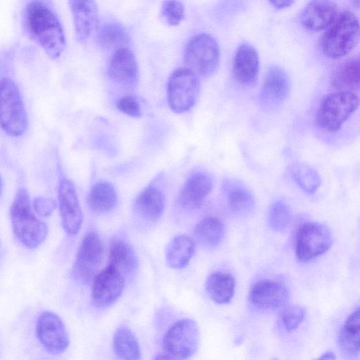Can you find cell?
Returning a JSON list of instances; mask_svg holds the SVG:
<instances>
[{"label": "cell", "instance_id": "12", "mask_svg": "<svg viewBox=\"0 0 360 360\" xmlns=\"http://www.w3.org/2000/svg\"><path fill=\"white\" fill-rule=\"evenodd\" d=\"M125 281L124 275L110 266L99 272L91 288L94 305L104 309L114 304L122 294Z\"/></svg>", "mask_w": 360, "mask_h": 360}, {"label": "cell", "instance_id": "30", "mask_svg": "<svg viewBox=\"0 0 360 360\" xmlns=\"http://www.w3.org/2000/svg\"><path fill=\"white\" fill-rule=\"evenodd\" d=\"M129 35L126 30L120 24L108 22L101 26L98 32L99 44L106 49H115V51L127 47Z\"/></svg>", "mask_w": 360, "mask_h": 360}, {"label": "cell", "instance_id": "5", "mask_svg": "<svg viewBox=\"0 0 360 360\" xmlns=\"http://www.w3.org/2000/svg\"><path fill=\"white\" fill-rule=\"evenodd\" d=\"M184 59L187 68L198 76L209 77L216 71L219 64L218 44L208 34H195L186 44Z\"/></svg>", "mask_w": 360, "mask_h": 360}, {"label": "cell", "instance_id": "27", "mask_svg": "<svg viewBox=\"0 0 360 360\" xmlns=\"http://www.w3.org/2000/svg\"><path fill=\"white\" fill-rule=\"evenodd\" d=\"M342 351L348 355L360 352V307L354 310L345 321L338 335Z\"/></svg>", "mask_w": 360, "mask_h": 360}, {"label": "cell", "instance_id": "4", "mask_svg": "<svg viewBox=\"0 0 360 360\" xmlns=\"http://www.w3.org/2000/svg\"><path fill=\"white\" fill-rule=\"evenodd\" d=\"M360 104V96L353 91H338L328 94L315 116L316 124L323 131H338Z\"/></svg>", "mask_w": 360, "mask_h": 360}, {"label": "cell", "instance_id": "22", "mask_svg": "<svg viewBox=\"0 0 360 360\" xmlns=\"http://www.w3.org/2000/svg\"><path fill=\"white\" fill-rule=\"evenodd\" d=\"M108 265L126 278L137 268L138 261L131 246L122 239L113 240L110 245Z\"/></svg>", "mask_w": 360, "mask_h": 360}, {"label": "cell", "instance_id": "28", "mask_svg": "<svg viewBox=\"0 0 360 360\" xmlns=\"http://www.w3.org/2000/svg\"><path fill=\"white\" fill-rule=\"evenodd\" d=\"M112 347L121 360H140L141 348L133 331L126 326H119L114 333Z\"/></svg>", "mask_w": 360, "mask_h": 360}, {"label": "cell", "instance_id": "1", "mask_svg": "<svg viewBox=\"0 0 360 360\" xmlns=\"http://www.w3.org/2000/svg\"><path fill=\"white\" fill-rule=\"evenodd\" d=\"M22 18L28 36L50 58H58L65 48V37L60 21L50 5L43 1H31L25 7Z\"/></svg>", "mask_w": 360, "mask_h": 360}, {"label": "cell", "instance_id": "15", "mask_svg": "<svg viewBox=\"0 0 360 360\" xmlns=\"http://www.w3.org/2000/svg\"><path fill=\"white\" fill-rule=\"evenodd\" d=\"M338 6L330 1H312L301 12L300 20L303 27L311 32L326 30L340 14Z\"/></svg>", "mask_w": 360, "mask_h": 360}, {"label": "cell", "instance_id": "39", "mask_svg": "<svg viewBox=\"0 0 360 360\" xmlns=\"http://www.w3.org/2000/svg\"><path fill=\"white\" fill-rule=\"evenodd\" d=\"M314 360H335V355L331 351H328Z\"/></svg>", "mask_w": 360, "mask_h": 360}, {"label": "cell", "instance_id": "2", "mask_svg": "<svg viewBox=\"0 0 360 360\" xmlns=\"http://www.w3.org/2000/svg\"><path fill=\"white\" fill-rule=\"evenodd\" d=\"M13 233L26 248L34 249L40 245L48 234L46 224L35 217L30 196L25 188L18 191L11 207Z\"/></svg>", "mask_w": 360, "mask_h": 360}, {"label": "cell", "instance_id": "20", "mask_svg": "<svg viewBox=\"0 0 360 360\" xmlns=\"http://www.w3.org/2000/svg\"><path fill=\"white\" fill-rule=\"evenodd\" d=\"M165 206L163 193L154 185H148L136 197L134 211L136 217L148 222H155L162 216Z\"/></svg>", "mask_w": 360, "mask_h": 360}, {"label": "cell", "instance_id": "18", "mask_svg": "<svg viewBox=\"0 0 360 360\" xmlns=\"http://www.w3.org/2000/svg\"><path fill=\"white\" fill-rule=\"evenodd\" d=\"M73 18L75 37L78 41H86L96 27L98 11L94 1H69Z\"/></svg>", "mask_w": 360, "mask_h": 360}, {"label": "cell", "instance_id": "40", "mask_svg": "<svg viewBox=\"0 0 360 360\" xmlns=\"http://www.w3.org/2000/svg\"><path fill=\"white\" fill-rule=\"evenodd\" d=\"M154 360H173L169 356L166 354H158Z\"/></svg>", "mask_w": 360, "mask_h": 360}, {"label": "cell", "instance_id": "38", "mask_svg": "<svg viewBox=\"0 0 360 360\" xmlns=\"http://www.w3.org/2000/svg\"><path fill=\"white\" fill-rule=\"evenodd\" d=\"M269 3L276 9H283L290 6L294 1L291 0L270 1Z\"/></svg>", "mask_w": 360, "mask_h": 360}, {"label": "cell", "instance_id": "13", "mask_svg": "<svg viewBox=\"0 0 360 360\" xmlns=\"http://www.w3.org/2000/svg\"><path fill=\"white\" fill-rule=\"evenodd\" d=\"M58 199L63 229L68 236H74L80 229L83 216L75 187L66 178L59 182Z\"/></svg>", "mask_w": 360, "mask_h": 360}, {"label": "cell", "instance_id": "29", "mask_svg": "<svg viewBox=\"0 0 360 360\" xmlns=\"http://www.w3.org/2000/svg\"><path fill=\"white\" fill-rule=\"evenodd\" d=\"M224 231V225L220 219L207 217L196 224L193 233L198 243L205 248H212L220 243Z\"/></svg>", "mask_w": 360, "mask_h": 360}, {"label": "cell", "instance_id": "31", "mask_svg": "<svg viewBox=\"0 0 360 360\" xmlns=\"http://www.w3.org/2000/svg\"><path fill=\"white\" fill-rule=\"evenodd\" d=\"M226 190L229 207L234 213L245 215L253 210L255 201L248 190L238 185H230Z\"/></svg>", "mask_w": 360, "mask_h": 360}, {"label": "cell", "instance_id": "36", "mask_svg": "<svg viewBox=\"0 0 360 360\" xmlns=\"http://www.w3.org/2000/svg\"><path fill=\"white\" fill-rule=\"evenodd\" d=\"M117 108L123 113L139 117L141 115L140 103L136 96L127 95L120 98L116 103Z\"/></svg>", "mask_w": 360, "mask_h": 360}, {"label": "cell", "instance_id": "3", "mask_svg": "<svg viewBox=\"0 0 360 360\" xmlns=\"http://www.w3.org/2000/svg\"><path fill=\"white\" fill-rule=\"evenodd\" d=\"M360 41V21L351 11H341L321 39V49L328 58L338 59L349 53Z\"/></svg>", "mask_w": 360, "mask_h": 360}, {"label": "cell", "instance_id": "9", "mask_svg": "<svg viewBox=\"0 0 360 360\" xmlns=\"http://www.w3.org/2000/svg\"><path fill=\"white\" fill-rule=\"evenodd\" d=\"M104 257V246L97 233L89 231L84 237L72 266V276L79 282L94 281Z\"/></svg>", "mask_w": 360, "mask_h": 360}, {"label": "cell", "instance_id": "7", "mask_svg": "<svg viewBox=\"0 0 360 360\" xmlns=\"http://www.w3.org/2000/svg\"><path fill=\"white\" fill-rule=\"evenodd\" d=\"M200 93L198 76L187 68L175 70L167 84V102L176 113L189 111L195 104Z\"/></svg>", "mask_w": 360, "mask_h": 360}, {"label": "cell", "instance_id": "10", "mask_svg": "<svg viewBox=\"0 0 360 360\" xmlns=\"http://www.w3.org/2000/svg\"><path fill=\"white\" fill-rule=\"evenodd\" d=\"M332 235L325 225L307 222L298 229L295 238V255L297 259L306 262L322 255L332 245Z\"/></svg>", "mask_w": 360, "mask_h": 360}, {"label": "cell", "instance_id": "33", "mask_svg": "<svg viewBox=\"0 0 360 360\" xmlns=\"http://www.w3.org/2000/svg\"><path fill=\"white\" fill-rule=\"evenodd\" d=\"M290 212L288 205L283 201L274 202L268 212V223L270 228L275 231H283L290 222Z\"/></svg>", "mask_w": 360, "mask_h": 360}, {"label": "cell", "instance_id": "23", "mask_svg": "<svg viewBox=\"0 0 360 360\" xmlns=\"http://www.w3.org/2000/svg\"><path fill=\"white\" fill-rule=\"evenodd\" d=\"M332 85L339 91L360 89V53L342 63L333 72Z\"/></svg>", "mask_w": 360, "mask_h": 360}, {"label": "cell", "instance_id": "19", "mask_svg": "<svg viewBox=\"0 0 360 360\" xmlns=\"http://www.w3.org/2000/svg\"><path fill=\"white\" fill-rule=\"evenodd\" d=\"M290 82L288 74L281 68L272 66L267 70L261 89L260 99L269 106L279 103L288 96Z\"/></svg>", "mask_w": 360, "mask_h": 360}, {"label": "cell", "instance_id": "35", "mask_svg": "<svg viewBox=\"0 0 360 360\" xmlns=\"http://www.w3.org/2000/svg\"><path fill=\"white\" fill-rule=\"evenodd\" d=\"M306 314L303 307L293 304L287 307L281 314V321L288 332L296 330L304 319Z\"/></svg>", "mask_w": 360, "mask_h": 360}, {"label": "cell", "instance_id": "8", "mask_svg": "<svg viewBox=\"0 0 360 360\" xmlns=\"http://www.w3.org/2000/svg\"><path fill=\"white\" fill-rule=\"evenodd\" d=\"M199 339L196 322L191 319H182L168 328L162 338V347L171 358L185 360L196 352Z\"/></svg>", "mask_w": 360, "mask_h": 360}, {"label": "cell", "instance_id": "34", "mask_svg": "<svg viewBox=\"0 0 360 360\" xmlns=\"http://www.w3.org/2000/svg\"><path fill=\"white\" fill-rule=\"evenodd\" d=\"M160 15L163 21L167 25H177L185 16L184 4L178 1H164L161 6Z\"/></svg>", "mask_w": 360, "mask_h": 360}, {"label": "cell", "instance_id": "6", "mask_svg": "<svg viewBox=\"0 0 360 360\" xmlns=\"http://www.w3.org/2000/svg\"><path fill=\"white\" fill-rule=\"evenodd\" d=\"M1 126L8 135H22L27 126V117L19 89L9 78L1 80Z\"/></svg>", "mask_w": 360, "mask_h": 360}, {"label": "cell", "instance_id": "25", "mask_svg": "<svg viewBox=\"0 0 360 360\" xmlns=\"http://www.w3.org/2000/svg\"><path fill=\"white\" fill-rule=\"evenodd\" d=\"M117 202L116 191L108 181H101L94 184L87 195V205L89 209L99 214L113 210Z\"/></svg>", "mask_w": 360, "mask_h": 360}, {"label": "cell", "instance_id": "24", "mask_svg": "<svg viewBox=\"0 0 360 360\" xmlns=\"http://www.w3.org/2000/svg\"><path fill=\"white\" fill-rule=\"evenodd\" d=\"M194 252L195 243L191 238L186 235L176 236L166 247V262L172 269H183L188 264Z\"/></svg>", "mask_w": 360, "mask_h": 360}, {"label": "cell", "instance_id": "16", "mask_svg": "<svg viewBox=\"0 0 360 360\" xmlns=\"http://www.w3.org/2000/svg\"><path fill=\"white\" fill-rule=\"evenodd\" d=\"M259 72V58L255 49L243 44L238 46L233 60V72L237 82L245 87L256 83Z\"/></svg>", "mask_w": 360, "mask_h": 360}, {"label": "cell", "instance_id": "32", "mask_svg": "<svg viewBox=\"0 0 360 360\" xmlns=\"http://www.w3.org/2000/svg\"><path fill=\"white\" fill-rule=\"evenodd\" d=\"M292 174L298 186L307 193H314L321 185L319 173L304 163L295 164L292 168Z\"/></svg>", "mask_w": 360, "mask_h": 360}, {"label": "cell", "instance_id": "41", "mask_svg": "<svg viewBox=\"0 0 360 360\" xmlns=\"http://www.w3.org/2000/svg\"><path fill=\"white\" fill-rule=\"evenodd\" d=\"M272 360H278V359H272Z\"/></svg>", "mask_w": 360, "mask_h": 360}, {"label": "cell", "instance_id": "14", "mask_svg": "<svg viewBox=\"0 0 360 360\" xmlns=\"http://www.w3.org/2000/svg\"><path fill=\"white\" fill-rule=\"evenodd\" d=\"M289 293L282 283L263 279L254 283L249 292V300L257 309L267 311L283 307L288 302Z\"/></svg>", "mask_w": 360, "mask_h": 360}, {"label": "cell", "instance_id": "37", "mask_svg": "<svg viewBox=\"0 0 360 360\" xmlns=\"http://www.w3.org/2000/svg\"><path fill=\"white\" fill-rule=\"evenodd\" d=\"M33 207L39 216L49 217L56 208V202L53 198L38 197L33 201Z\"/></svg>", "mask_w": 360, "mask_h": 360}, {"label": "cell", "instance_id": "11", "mask_svg": "<svg viewBox=\"0 0 360 360\" xmlns=\"http://www.w3.org/2000/svg\"><path fill=\"white\" fill-rule=\"evenodd\" d=\"M35 331L40 344L51 354H62L69 346L65 326L54 312L45 311L41 313L37 319Z\"/></svg>", "mask_w": 360, "mask_h": 360}, {"label": "cell", "instance_id": "17", "mask_svg": "<svg viewBox=\"0 0 360 360\" xmlns=\"http://www.w3.org/2000/svg\"><path fill=\"white\" fill-rule=\"evenodd\" d=\"M109 77L123 85H134L139 78L136 57L128 47L120 48L113 53L108 66Z\"/></svg>", "mask_w": 360, "mask_h": 360}, {"label": "cell", "instance_id": "21", "mask_svg": "<svg viewBox=\"0 0 360 360\" xmlns=\"http://www.w3.org/2000/svg\"><path fill=\"white\" fill-rule=\"evenodd\" d=\"M212 188L210 178L205 174H193L184 183L179 196L181 205L187 210L200 207Z\"/></svg>", "mask_w": 360, "mask_h": 360}, {"label": "cell", "instance_id": "26", "mask_svg": "<svg viewBox=\"0 0 360 360\" xmlns=\"http://www.w3.org/2000/svg\"><path fill=\"white\" fill-rule=\"evenodd\" d=\"M234 277L228 273L214 272L205 282V290L210 298L217 304H227L232 300L235 292Z\"/></svg>", "mask_w": 360, "mask_h": 360}]
</instances>
